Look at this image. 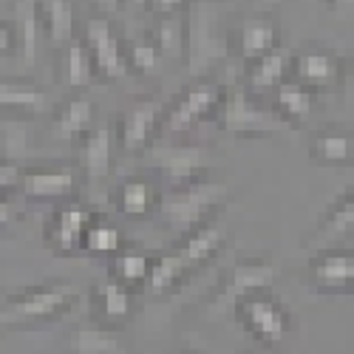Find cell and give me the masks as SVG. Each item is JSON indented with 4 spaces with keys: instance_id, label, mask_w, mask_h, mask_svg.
<instances>
[{
    "instance_id": "obj_43",
    "label": "cell",
    "mask_w": 354,
    "mask_h": 354,
    "mask_svg": "<svg viewBox=\"0 0 354 354\" xmlns=\"http://www.w3.org/2000/svg\"><path fill=\"white\" fill-rule=\"evenodd\" d=\"M263 3H278V0H263Z\"/></svg>"
},
{
    "instance_id": "obj_5",
    "label": "cell",
    "mask_w": 354,
    "mask_h": 354,
    "mask_svg": "<svg viewBox=\"0 0 354 354\" xmlns=\"http://www.w3.org/2000/svg\"><path fill=\"white\" fill-rule=\"evenodd\" d=\"M218 122L227 133L235 136H270L289 128L272 108H258L247 88H232L221 97Z\"/></svg>"
},
{
    "instance_id": "obj_9",
    "label": "cell",
    "mask_w": 354,
    "mask_h": 354,
    "mask_svg": "<svg viewBox=\"0 0 354 354\" xmlns=\"http://www.w3.org/2000/svg\"><path fill=\"white\" fill-rule=\"evenodd\" d=\"M151 162L159 173H165L170 185H187V182H198L204 170H210L213 159L204 151L201 145H167V147H156L151 153Z\"/></svg>"
},
{
    "instance_id": "obj_34",
    "label": "cell",
    "mask_w": 354,
    "mask_h": 354,
    "mask_svg": "<svg viewBox=\"0 0 354 354\" xmlns=\"http://www.w3.org/2000/svg\"><path fill=\"white\" fill-rule=\"evenodd\" d=\"M125 57H128V68H136V71H153L159 66V51L147 40H136Z\"/></svg>"
},
{
    "instance_id": "obj_23",
    "label": "cell",
    "mask_w": 354,
    "mask_h": 354,
    "mask_svg": "<svg viewBox=\"0 0 354 354\" xmlns=\"http://www.w3.org/2000/svg\"><path fill=\"white\" fill-rule=\"evenodd\" d=\"M43 28H46V37L54 48H63L74 40V6L71 0H46L43 9Z\"/></svg>"
},
{
    "instance_id": "obj_10",
    "label": "cell",
    "mask_w": 354,
    "mask_h": 354,
    "mask_svg": "<svg viewBox=\"0 0 354 354\" xmlns=\"http://www.w3.org/2000/svg\"><path fill=\"white\" fill-rule=\"evenodd\" d=\"M309 281L317 292L348 295L354 281V255L346 247H323L309 261Z\"/></svg>"
},
{
    "instance_id": "obj_32",
    "label": "cell",
    "mask_w": 354,
    "mask_h": 354,
    "mask_svg": "<svg viewBox=\"0 0 354 354\" xmlns=\"http://www.w3.org/2000/svg\"><path fill=\"white\" fill-rule=\"evenodd\" d=\"M159 57L167 60H182L185 57V20L179 15H165L156 26V40H153Z\"/></svg>"
},
{
    "instance_id": "obj_37",
    "label": "cell",
    "mask_w": 354,
    "mask_h": 354,
    "mask_svg": "<svg viewBox=\"0 0 354 354\" xmlns=\"http://www.w3.org/2000/svg\"><path fill=\"white\" fill-rule=\"evenodd\" d=\"M12 40H17V35H12L9 23L0 20V54H9V51H15V48H12Z\"/></svg>"
},
{
    "instance_id": "obj_38",
    "label": "cell",
    "mask_w": 354,
    "mask_h": 354,
    "mask_svg": "<svg viewBox=\"0 0 354 354\" xmlns=\"http://www.w3.org/2000/svg\"><path fill=\"white\" fill-rule=\"evenodd\" d=\"M9 221H12V207H9V201L0 196V230L9 227Z\"/></svg>"
},
{
    "instance_id": "obj_3",
    "label": "cell",
    "mask_w": 354,
    "mask_h": 354,
    "mask_svg": "<svg viewBox=\"0 0 354 354\" xmlns=\"http://www.w3.org/2000/svg\"><path fill=\"white\" fill-rule=\"evenodd\" d=\"M275 263L270 258H247L239 261L235 267L230 270V275L224 278L221 289L210 298L207 304V317L210 320H224L235 312L241 301H247L250 295L258 292H270V286L275 283Z\"/></svg>"
},
{
    "instance_id": "obj_8",
    "label": "cell",
    "mask_w": 354,
    "mask_h": 354,
    "mask_svg": "<svg viewBox=\"0 0 354 354\" xmlns=\"http://www.w3.org/2000/svg\"><path fill=\"white\" fill-rule=\"evenodd\" d=\"M85 48L91 54L94 71H100L105 80H125L131 74L128 57L122 48L120 35L113 32L108 17H91L85 23Z\"/></svg>"
},
{
    "instance_id": "obj_40",
    "label": "cell",
    "mask_w": 354,
    "mask_h": 354,
    "mask_svg": "<svg viewBox=\"0 0 354 354\" xmlns=\"http://www.w3.org/2000/svg\"><path fill=\"white\" fill-rule=\"evenodd\" d=\"M332 3H335V9H340V12H351L354 0H332Z\"/></svg>"
},
{
    "instance_id": "obj_16",
    "label": "cell",
    "mask_w": 354,
    "mask_h": 354,
    "mask_svg": "<svg viewBox=\"0 0 354 354\" xmlns=\"http://www.w3.org/2000/svg\"><path fill=\"white\" fill-rule=\"evenodd\" d=\"M309 153L315 159V165L323 167H346L354 159V136L351 128H340V125H329L312 133L309 142Z\"/></svg>"
},
{
    "instance_id": "obj_28",
    "label": "cell",
    "mask_w": 354,
    "mask_h": 354,
    "mask_svg": "<svg viewBox=\"0 0 354 354\" xmlns=\"http://www.w3.org/2000/svg\"><path fill=\"white\" fill-rule=\"evenodd\" d=\"M187 278L185 263L176 252H165L159 258H151V272H147V286L153 295H167Z\"/></svg>"
},
{
    "instance_id": "obj_13",
    "label": "cell",
    "mask_w": 354,
    "mask_h": 354,
    "mask_svg": "<svg viewBox=\"0 0 354 354\" xmlns=\"http://www.w3.org/2000/svg\"><path fill=\"white\" fill-rule=\"evenodd\" d=\"M94 221V216L88 213L80 204H68V207L57 210L51 216V221L46 224V241L54 252L60 255H74L82 247V235L88 230V224Z\"/></svg>"
},
{
    "instance_id": "obj_30",
    "label": "cell",
    "mask_w": 354,
    "mask_h": 354,
    "mask_svg": "<svg viewBox=\"0 0 354 354\" xmlns=\"http://www.w3.org/2000/svg\"><path fill=\"white\" fill-rule=\"evenodd\" d=\"M97 77L94 71V63H91V54H88L85 43L80 40H71L66 46V66H63V80L68 88L80 91V88H88L91 80Z\"/></svg>"
},
{
    "instance_id": "obj_24",
    "label": "cell",
    "mask_w": 354,
    "mask_h": 354,
    "mask_svg": "<svg viewBox=\"0 0 354 354\" xmlns=\"http://www.w3.org/2000/svg\"><path fill=\"white\" fill-rule=\"evenodd\" d=\"M156 190L151 182L145 179H125L116 190V210L128 218H139V216H147L156 210Z\"/></svg>"
},
{
    "instance_id": "obj_20",
    "label": "cell",
    "mask_w": 354,
    "mask_h": 354,
    "mask_svg": "<svg viewBox=\"0 0 354 354\" xmlns=\"http://www.w3.org/2000/svg\"><path fill=\"white\" fill-rule=\"evenodd\" d=\"M51 108V100L43 88L28 85L23 80H0V111H17L37 116Z\"/></svg>"
},
{
    "instance_id": "obj_36",
    "label": "cell",
    "mask_w": 354,
    "mask_h": 354,
    "mask_svg": "<svg viewBox=\"0 0 354 354\" xmlns=\"http://www.w3.org/2000/svg\"><path fill=\"white\" fill-rule=\"evenodd\" d=\"M182 3H185V0H151V9L165 17V15H176L182 9Z\"/></svg>"
},
{
    "instance_id": "obj_15",
    "label": "cell",
    "mask_w": 354,
    "mask_h": 354,
    "mask_svg": "<svg viewBox=\"0 0 354 354\" xmlns=\"http://www.w3.org/2000/svg\"><path fill=\"white\" fill-rule=\"evenodd\" d=\"M91 320L94 323H102V326H122V323L131 320L133 315V298H131V289H125L122 283L116 281H105V283H97L91 289Z\"/></svg>"
},
{
    "instance_id": "obj_6",
    "label": "cell",
    "mask_w": 354,
    "mask_h": 354,
    "mask_svg": "<svg viewBox=\"0 0 354 354\" xmlns=\"http://www.w3.org/2000/svg\"><path fill=\"white\" fill-rule=\"evenodd\" d=\"M185 54H187V68L193 74L204 71L207 66L224 60L230 54L227 37L218 32L216 17L210 9H196L190 17V26L185 28Z\"/></svg>"
},
{
    "instance_id": "obj_22",
    "label": "cell",
    "mask_w": 354,
    "mask_h": 354,
    "mask_svg": "<svg viewBox=\"0 0 354 354\" xmlns=\"http://www.w3.org/2000/svg\"><path fill=\"white\" fill-rule=\"evenodd\" d=\"M292 48L289 46H275L270 54L258 57V60L252 63L250 68V88L255 94H263V91H272V88H278L283 82V74L289 71L292 66Z\"/></svg>"
},
{
    "instance_id": "obj_17",
    "label": "cell",
    "mask_w": 354,
    "mask_h": 354,
    "mask_svg": "<svg viewBox=\"0 0 354 354\" xmlns=\"http://www.w3.org/2000/svg\"><path fill=\"white\" fill-rule=\"evenodd\" d=\"M292 66L295 74H298L304 88H329L340 80V60L332 51H323V48H309L301 51L298 57H292Z\"/></svg>"
},
{
    "instance_id": "obj_31",
    "label": "cell",
    "mask_w": 354,
    "mask_h": 354,
    "mask_svg": "<svg viewBox=\"0 0 354 354\" xmlns=\"http://www.w3.org/2000/svg\"><path fill=\"white\" fill-rule=\"evenodd\" d=\"M147 272H151V258L142 255V252H116L113 258V267H111V281L122 283L125 289L139 286L147 281Z\"/></svg>"
},
{
    "instance_id": "obj_1",
    "label": "cell",
    "mask_w": 354,
    "mask_h": 354,
    "mask_svg": "<svg viewBox=\"0 0 354 354\" xmlns=\"http://www.w3.org/2000/svg\"><path fill=\"white\" fill-rule=\"evenodd\" d=\"M227 198V187L221 182H187V185H170L159 201L156 213L173 232H193L221 207Z\"/></svg>"
},
{
    "instance_id": "obj_7",
    "label": "cell",
    "mask_w": 354,
    "mask_h": 354,
    "mask_svg": "<svg viewBox=\"0 0 354 354\" xmlns=\"http://www.w3.org/2000/svg\"><path fill=\"white\" fill-rule=\"evenodd\" d=\"M221 85L218 82H210V80H201L196 85H190L187 91L176 100L170 108H165V116H162V125L170 131V133H182V131H190L196 125H201L213 111H218L221 105Z\"/></svg>"
},
{
    "instance_id": "obj_29",
    "label": "cell",
    "mask_w": 354,
    "mask_h": 354,
    "mask_svg": "<svg viewBox=\"0 0 354 354\" xmlns=\"http://www.w3.org/2000/svg\"><path fill=\"white\" fill-rule=\"evenodd\" d=\"M82 252L88 255H116L122 252V230L111 221H91L82 235Z\"/></svg>"
},
{
    "instance_id": "obj_21",
    "label": "cell",
    "mask_w": 354,
    "mask_h": 354,
    "mask_svg": "<svg viewBox=\"0 0 354 354\" xmlns=\"http://www.w3.org/2000/svg\"><path fill=\"white\" fill-rule=\"evenodd\" d=\"M91 120H94L91 100H88V97H71L68 102L60 105V111L54 113L51 133H54V139L71 142V139L88 133V128H91Z\"/></svg>"
},
{
    "instance_id": "obj_2",
    "label": "cell",
    "mask_w": 354,
    "mask_h": 354,
    "mask_svg": "<svg viewBox=\"0 0 354 354\" xmlns=\"http://www.w3.org/2000/svg\"><path fill=\"white\" fill-rule=\"evenodd\" d=\"M74 304L77 289L71 281H48L0 301V326H26V323L63 317L74 309Z\"/></svg>"
},
{
    "instance_id": "obj_27",
    "label": "cell",
    "mask_w": 354,
    "mask_h": 354,
    "mask_svg": "<svg viewBox=\"0 0 354 354\" xmlns=\"http://www.w3.org/2000/svg\"><path fill=\"white\" fill-rule=\"evenodd\" d=\"M275 48V26L267 17H252L241 28V57L255 63L258 57L270 54Z\"/></svg>"
},
{
    "instance_id": "obj_26",
    "label": "cell",
    "mask_w": 354,
    "mask_h": 354,
    "mask_svg": "<svg viewBox=\"0 0 354 354\" xmlns=\"http://www.w3.org/2000/svg\"><path fill=\"white\" fill-rule=\"evenodd\" d=\"M354 230V198H351V190H346L329 213H323L320 218V227H317V239L323 244H335V241H343L348 239Z\"/></svg>"
},
{
    "instance_id": "obj_35",
    "label": "cell",
    "mask_w": 354,
    "mask_h": 354,
    "mask_svg": "<svg viewBox=\"0 0 354 354\" xmlns=\"http://www.w3.org/2000/svg\"><path fill=\"white\" fill-rule=\"evenodd\" d=\"M20 179H23V170L17 165L0 162V193H6L12 187H20Z\"/></svg>"
},
{
    "instance_id": "obj_14",
    "label": "cell",
    "mask_w": 354,
    "mask_h": 354,
    "mask_svg": "<svg viewBox=\"0 0 354 354\" xmlns=\"http://www.w3.org/2000/svg\"><path fill=\"white\" fill-rule=\"evenodd\" d=\"M224 239H227V232H224V224L218 221H207V224H201L198 230L187 232L182 244L176 247L173 252L179 255V261L185 263V270L187 275L196 272L198 267H204L210 258L218 255V250L224 247Z\"/></svg>"
},
{
    "instance_id": "obj_39",
    "label": "cell",
    "mask_w": 354,
    "mask_h": 354,
    "mask_svg": "<svg viewBox=\"0 0 354 354\" xmlns=\"http://www.w3.org/2000/svg\"><path fill=\"white\" fill-rule=\"evenodd\" d=\"M94 3L100 6V12H105V15H113L116 9H120V3H122V0H94Z\"/></svg>"
},
{
    "instance_id": "obj_42",
    "label": "cell",
    "mask_w": 354,
    "mask_h": 354,
    "mask_svg": "<svg viewBox=\"0 0 354 354\" xmlns=\"http://www.w3.org/2000/svg\"><path fill=\"white\" fill-rule=\"evenodd\" d=\"M173 354H198V351H173Z\"/></svg>"
},
{
    "instance_id": "obj_4",
    "label": "cell",
    "mask_w": 354,
    "mask_h": 354,
    "mask_svg": "<svg viewBox=\"0 0 354 354\" xmlns=\"http://www.w3.org/2000/svg\"><path fill=\"white\" fill-rule=\"evenodd\" d=\"M235 320L244 326V332L261 346V348H275L281 346L292 326H295V317L289 312L286 304L275 301L270 292H258V295H250L247 301H241L235 306Z\"/></svg>"
},
{
    "instance_id": "obj_33",
    "label": "cell",
    "mask_w": 354,
    "mask_h": 354,
    "mask_svg": "<svg viewBox=\"0 0 354 354\" xmlns=\"http://www.w3.org/2000/svg\"><path fill=\"white\" fill-rule=\"evenodd\" d=\"M17 43L20 54L28 63H35L37 57V0H17Z\"/></svg>"
},
{
    "instance_id": "obj_12",
    "label": "cell",
    "mask_w": 354,
    "mask_h": 354,
    "mask_svg": "<svg viewBox=\"0 0 354 354\" xmlns=\"http://www.w3.org/2000/svg\"><path fill=\"white\" fill-rule=\"evenodd\" d=\"M20 190L28 201H60L74 196L77 173L71 167H28L23 170Z\"/></svg>"
},
{
    "instance_id": "obj_25",
    "label": "cell",
    "mask_w": 354,
    "mask_h": 354,
    "mask_svg": "<svg viewBox=\"0 0 354 354\" xmlns=\"http://www.w3.org/2000/svg\"><path fill=\"white\" fill-rule=\"evenodd\" d=\"M281 120L292 128L295 122H304L312 113V91L304 88L301 82H281L275 88V108Z\"/></svg>"
},
{
    "instance_id": "obj_18",
    "label": "cell",
    "mask_w": 354,
    "mask_h": 354,
    "mask_svg": "<svg viewBox=\"0 0 354 354\" xmlns=\"http://www.w3.org/2000/svg\"><path fill=\"white\" fill-rule=\"evenodd\" d=\"M68 346H71V354H128V346L116 335V329L102 326V323H94V320L77 323V329L68 337Z\"/></svg>"
},
{
    "instance_id": "obj_11",
    "label": "cell",
    "mask_w": 354,
    "mask_h": 354,
    "mask_svg": "<svg viewBox=\"0 0 354 354\" xmlns=\"http://www.w3.org/2000/svg\"><path fill=\"white\" fill-rule=\"evenodd\" d=\"M165 116V102L156 100V97H147V100H139L133 102L125 113H122V122H120V145L125 151H142V147L153 139L159 122Z\"/></svg>"
},
{
    "instance_id": "obj_41",
    "label": "cell",
    "mask_w": 354,
    "mask_h": 354,
    "mask_svg": "<svg viewBox=\"0 0 354 354\" xmlns=\"http://www.w3.org/2000/svg\"><path fill=\"white\" fill-rule=\"evenodd\" d=\"M247 354H278L275 348H258V351H247Z\"/></svg>"
},
{
    "instance_id": "obj_19",
    "label": "cell",
    "mask_w": 354,
    "mask_h": 354,
    "mask_svg": "<svg viewBox=\"0 0 354 354\" xmlns=\"http://www.w3.org/2000/svg\"><path fill=\"white\" fill-rule=\"evenodd\" d=\"M80 165L88 179H108L113 167V133L111 128L88 131L80 145Z\"/></svg>"
}]
</instances>
